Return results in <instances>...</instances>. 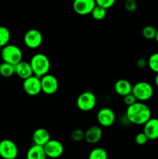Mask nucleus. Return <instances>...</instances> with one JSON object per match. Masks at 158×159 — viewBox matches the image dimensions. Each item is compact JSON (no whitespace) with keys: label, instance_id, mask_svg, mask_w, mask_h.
<instances>
[{"label":"nucleus","instance_id":"nucleus-31","mask_svg":"<svg viewBox=\"0 0 158 159\" xmlns=\"http://www.w3.org/2000/svg\"><path fill=\"white\" fill-rule=\"evenodd\" d=\"M154 82H155V85H156V87H158V73L156 75V76H155Z\"/></svg>","mask_w":158,"mask_h":159},{"label":"nucleus","instance_id":"nucleus-7","mask_svg":"<svg viewBox=\"0 0 158 159\" xmlns=\"http://www.w3.org/2000/svg\"><path fill=\"white\" fill-rule=\"evenodd\" d=\"M41 82V90L42 93L44 94L51 96L55 94L59 88V82L57 78L52 74L45 75L40 78Z\"/></svg>","mask_w":158,"mask_h":159},{"label":"nucleus","instance_id":"nucleus-2","mask_svg":"<svg viewBox=\"0 0 158 159\" xmlns=\"http://www.w3.org/2000/svg\"><path fill=\"white\" fill-rule=\"evenodd\" d=\"M29 64L32 68L34 75L39 78L48 74L50 69V61L46 54L37 53L31 57Z\"/></svg>","mask_w":158,"mask_h":159},{"label":"nucleus","instance_id":"nucleus-24","mask_svg":"<svg viewBox=\"0 0 158 159\" xmlns=\"http://www.w3.org/2000/svg\"><path fill=\"white\" fill-rule=\"evenodd\" d=\"M148 68L156 74L158 73V52L153 53L147 60Z\"/></svg>","mask_w":158,"mask_h":159},{"label":"nucleus","instance_id":"nucleus-9","mask_svg":"<svg viewBox=\"0 0 158 159\" xmlns=\"http://www.w3.org/2000/svg\"><path fill=\"white\" fill-rule=\"evenodd\" d=\"M97 121L101 127H109L115 124L116 116L115 112L108 107H103L97 113Z\"/></svg>","mask_w":158,"mask_h":159},{"label":"nucleus","instance_id":"nucleus-14","mask_svg":"<svg viewBox=\"0 0 158 159\" xmlns=\"http://www.w3.org/2000/svg\"><path fill=\"white\" fill-rule=\"evenodd\" d=\"M143 132L149 140L158 139V118L151 117L143 125Z\"/></svg>","mask_w":158,"mask_h":159},{"label":"nucleus","instance_id":"nucleus-26","mask_svg":"<svg viewBox=\"0 0 158 159\" xmlns=\"http://www.w3.org/2000/svg\"><path fill=\"white\" fill-rule=\"evenodd\" d=\"M124 7L125 10L128 12H133L137 9V2L136 0H125L124 2Z\"/></svg>","mask_w":158,"mask_h":159},{"label":"nucleus","instance_id":"nucleus-29","mask_svg":"<svg viewBox=\"0 0 158 159\" xmlns=\"http://www.w3.org/2000/svg\"><path fill=\"white\" fill-rule=\"evenodd\" d=\"M136 102H137V100H136L135 96L133 95V93H130V94L127 95V96L123 97V102L127 107H129V106H132Z\"/></svg>","mask_w":158,"mask_h":159},{"label":"nucleus","instance_id":"nucleus-12","mask_svg":"<svg viewBox=\"0 0 158 159\" xmlns=\"http://www.w3.org/2000/svg\"><path fill=\"white\" fill-rule=\"evenodd\" d=\"M95 6V0H74L73 2V9L80 16L91 14Z\"/></svg>","mask_w":158,"mask_h":159},{"label":"nucleus","instance_id":"nucleus-6","mask_svg":"<svg viewBox=\"0 0 158 159\" xmlns=\"http://www.w3.org/2000/svg\"><path fill=\"white\" fill-rule=\"evenodd\" d=\"M19 149L16 144L10 139L0 141V157L3 159H15L18 156Z\"/></svg>","mask_w":158,"mask_h":159},{"label":"nucleus","instance_id":"nucleus-4","mask_svg":"<svg viewBox=\"0 0 158 159\" xmlns=\"http://www.w3.org/2000/svg\"><path fill=\"white\" fill-rule=\"evenodd\" d=\"M3 62L16 65L23 61V51L18 46L14 44H7L2 48L0 53Z\"/></svg>","mask_w":158,"mask_h":159},{"label":"nucleus","instance_id":"nucleus-25","mask_svg":"<svg viewBox=\"0 0 158 159\" xmlns=\"http://www.w3.org/2000/svg\"><path fill=\"white\" fill-rule=\"evenodd\" d=\"M70 137L74 142H81L85 140V131L81 129H74L71 131Z\"/></svg>","mask_w":158,"mask_h":159},{"label":"nucleus","instance_id":"nucleus-20","mask_svg":"<svg viewBox=\"0 0 158 159\" xmlns=\"http://www.w3.org/2000/svg\"><path fill=\"white\" fill-rule=\"evenodd\" d=\"M88 159H108V153L103 148H94L90 152Z\"/></svg>","mask_w":158,"mask_h":159},{"label":"nucleus","instance_id":"nucleus-15","mask_svg":"<svg viewBox=\"0 0 158 159\" xmlns=\"http://www.w3.org/2000/svg\"><path fill=\"white\" fill-rule=\"evenodd\" d=\"M132 89H133V85L127 79H119L116 81L114 85L115 93L122 97L132 93Z\"/></svg>","mask_w":158,"mask_h":159},{"label":"nucleus","instance_id":"nucleus-21","mask_svg":"<svg viewBox=\"0 0 158 159\" xmlns=\"http://www.w3.org/2000/svg\"><path fill=\"white\" fill-rule=\"evenodd\" d=\"M11 38V34L9 30L4 26H0V48L9 44Z\"/></svg>","mask_w":158,"mask_h":159},{"label":"nucleus","instance_id":"nucleus-19","mask_svg":"<svg viewBox=\"0 0 158 159\" xmlns=\"http://www.w3.org/2000/svg\"><path fill=\"white\" fill-rule=\"evenodd\" d=\"M15 74V65L11 64L2 62L0 65V75L2 77L9 78Z\"/></svg>","mask_w":158,"mask_h":159},{"label":"nucleus","instance_id":"nucleus-33","mask_svg":"<svg viewBox=\"0 0 158 159\" xmlns=\"http://www.w3.org/2000/svg\"><path fill=\"white\" fill-rule=\"evenodd\" d=\"M46 159H53V158H46Z\"/></svg>","mask_w":158,"mask_h":159},{"label":"nucleus","instance_id":"nucleus-23","mask_svg":"<svg viewBox=\"0 0 158 159\" xmlns=\"http://www.w3.org/2000/svg\"><path fill=\"white\" fill-rule=\"evenodd\" d=\"M106 14H107V9H104V8L96 5L95 7L94 8V9H93L92 12H91V15L94 20H98V21H100V20H104V19L105 18Z\"/></svg>","mask_w":158,"mask_h":159},{"label":"nucleus","instance_id":"nucleus-27","mask_svg":"<svg viewBox=\"0 0 158 159\" xmlns=\"http://www.w3.org/2000/svg\"><path fill=\"white\" fill-rule=\"evenodd\" d=\"M115 2H116V0H95V3L97 6H101L105 9L112 7Z\"/></svg>","mask_w":158,"mask_h":159},{"label":"nucleus","instance_id":"nucleus-13","mask_svg":"<svg viewBox=\"0 0 158 159\" xmlns=\"http://www.w3.org/2000/svg\"><path fill=\"white\" fill-rule=\"evenodd\" d=\"M103 130L100 126H91L85 132V141L89 144H95L101 141Z\"/></svg>","mask_w":158,"mask_h":159},{"label":"nucleus","instance_id":"nucleus-28","mask_svg":"<svg viewBox=\"0 0 158 159\" xmlns=\"http://www.w3.org/2000/svg\"><path fill=\"white\" fill-rule=\"evenodd\" d=\"M149 139L146 136L145 134L143 132H139L135 137V142L138 144V145H144L147 143Z\"/></svg>","mask_w":158,"mask_h":159},{"label":"nucleus","instance_id":"nucleus-11","mask_svg":"<svg viewBox=\"0 0 158 159\" xmlns=\"http://www.w3.org/2000/svg\"><path fill=\"white\" fill-rule=\"evenodd\" d=\"M45 154L47 158L57 159L60 158L64 153V145L58 140L50 139L43 146Z\"/></svg>","mask_w":158,"mask_h":159},{"label":"nucleus","instance_id":"nucleus-1","mask_svg":"<svg viewBox=\"0 0 158 159\" xmlns=\"http://www.w3.org/2000/svg\"><path fill=\"white\" fill-rule=\"evenodd\" d=\"M125 116L129 122L134 125H144L152 117L150 107L142 102H136L126 108Z\"/></svg>","mask_w":158,"mask_h":159},{"label":"nucleus","instance_id":"nucleus-18","mask_svg":"<svg viewBox=\"0 0 158 159\" xmlns=\"http://www.w3.org/2000/svg\"><path fill=\"white\" fill-rule=\"evenodd\" d=\"M43 147L33 144L26 152V159H46Z\"/></svg>","mask_w":158,"mask_h":159},{"label":"nucleus","instance_id":"nucleus-8","mask_svg":"<svg viewBox=\"0 0 158 159\" xmlns=\"http://www.w3.org/2000/svg\"><path fill=\"white\" fill-rule=\"evenodd\" d=\"M43 34L37 29H30L27 30L23 37L25 45L29 49H37L40 48L43 43Z\"/></svg>","mask_w":158,"mask_h":159},{"label":"nucleus","instance_id":"nucleus-30","mask_svg":"<svg viewBox=\"0 0 158 159\" xmlns=\"http://www.w3.org/2000/svg\"><path fill=\"white\" fill-rule=\"evenodd\" d=\"M136 66L140 69H143V68H147L148 66L147 65V60L144 57H139L136 61Z\"/></svg>","mask_w":158,"mask_h":159},{"label":"nucleus","instance_id":"nucleus-22","mask_svg":"<svg viewBox=\"0 0 158 159\" xmlns=\"http://www.w3.org/2000/svg\"><path fill=\"white\" fill-rule=\"evenodd\" d=\"M157 33V30L156 27L151 25H148L143 28L142 30V35L147 40H153L155 39Z\"/></svg>","mask_w":158,"mask_h":159},{"label":"nucleus","instance_id":"nucleus-32","mask_svg":"<svg viewBox=\"0 0 158 159\" xmlns=\"http://www.w3.org/2000/svg\"><path fill=\"white\" fill-rule=\"evenodd\" d=\"M155 40H156V43H157V44H158V30H157V33H156V37H155Z\"/></svg>","mask_w":158,"mask_h":159},{"label":"nucleus","instance_id":"nucleus-16","mask_svg":"<svg viewBox=\"0 0 158 159\" xmlns=\"http://www.w3.org/2000/svg\"><path fill=\"white\" fill-rule=\"evenodd\" d=\"M50 140V132L45 128H38L34 130L33 134V141L34 144L39 146H43Z\"/></svg>","mask_w":158,"mask_h":159},{"label":"nucleus","instance_id":"nucleus-17","mask_svg":"<svg viewBox=\"0 0 158 159\" xmlns=\"http://www.w3.org/2000/svg\"><path fill=\"white\" fill-rule=\"evenodd\" d=\"M15 75H17L23 80H25V79L33 75V72L29 62L26 61H22L16 65H15Z\"/></svg>","mask_w":158,"mask_h":159},{"label":"nucleus","instance_id":"nucleus-3","mask_svg":"<svg viewBox=\"0 0 158 159\" xmlns=\"http://www.w3.org/2000/svg\"><path fill=\"white\" fill-rule=\"evenodd\" d=\"M154 89L153 85L145 81H140L133 85L132 93L138 102H145L153 97Z\"/></svg>","mask_w":158,"mask_h":159},{"label":"nucleus","instance_id":"nucleus-34","mask_svg":"<svg viewBox=\"0 0 158 159\" xmlns=\"http://www.w3.org/2000/svg\"><path fill=\"white\" fill-rule=\"evenodd\" d=\"M0 65H1V62H0Z\"/></svg>","mask_w":158,"mask_h":159},{"label":"nucleus","instance_id":"nucleus-10","mask_svg":"<svg viewBox=\"0 0 158 159\" xmlns=\"http://www.w3.org/2000/svg\"><path fill=\"white\" fill-rule=\"evenodd\" d=\"M23 88L25 93L30 96H36L42 93L41 82L40 78L36 75H32L31 77L23 80Z\"/></svg>","mask_w":158,"mask_h":159},{"label":"nucleus","instance_id":"nucleus-5","mask_svg":"<svg viewBox=\"0 0 158 159\" xmlns=\"http://www.w3.org/2000/svg\"><path fill=\"white\" fill-rule=\"evenodd\" d=\"M97 104L96 96L91 91H85L81 93L77 98L76 105L77 108L83 112L92 110Z\"/></svg>","mask_w":158,"mask_h":159}]
</instances>
